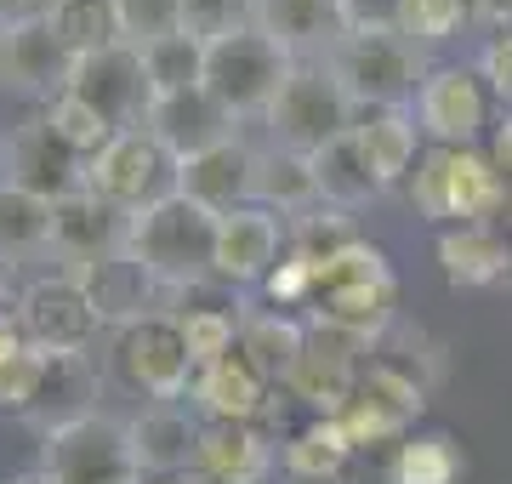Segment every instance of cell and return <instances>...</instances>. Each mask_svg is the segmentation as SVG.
Instances as JSON below:
<instances>
[{
	"label": "cell",
	"instance_id": "obj_33",
	"mask_svg": "<svg viewBox=\"0 0 512 484\" xmlns=\"http://www.w3.org/2000/svg\"><path fill=\"white\" fill-rule=\"evenodd\" d=\"M353 456V439L342 428V416H313L308 428H296L285 439V473L296 484H330Z\"/></svg>",
	"mask_w": 512,
	"mask_h": 484
},
{
	"label": "cell",
	"instance_id": "obj_27",
	"mask_svg": "<svg viewBox=\"0 0 512 484\" xmlns=\"http://www.w3.org/2000/svg\"><path fill=\"white\" fill-rule=\"evenodd\" d=\"M57 245V200L0 177V262L18 268L29 257H46Z\"/></svg>",
	"mask_w": 512,
	"mask_h": 484
},
{
	"label": "cell",
	"instance_id": "obj_40",
	"mask_svg": "<svg viewBox=\"0 0 512 484\" xmlns=\"http://www.w3.org/2000/svg\"><path fill=\"white\" fill-rule=\"evenodd\" d=\"M183 29L205 46H217L239 29H256V0H183Z\"/></svg>",
	"mask_w": 512,
	"mask_h": 484
},
{
	"label": "cell",
	"instance_id": "obj_2",
	"mask_svg": "<svg viewBox=\"0 0 512 484\" xmlns=\"http://www.w3.org/2000/svg\"><path fill=\"white\" fill-rule=\"evenodd\" d=\"M217 228L222 217L211 205L171 194L131 217V257L165 285V297H183V291L217 280Z\"/></svg>",
	"mask_w": 512,
	"mask_h": 484
},
{
	"label": "cell",
	"instance_id": "obj_3",
	"mask_svg": "<svg viewBox=\"0 0 512 484\" xmlns=\"http://www.w3.org/2000/svg\"><path fill=\"white\" fill-rule=\"evenodd\" d=\"M410 200L427 223L439 228H467L490 223L495 211L512 200L507 177L495 171L490 154L478 149H427L410 171Z\"/></svg>",
	"mask_w": 512,
	"mask_h": 484
},
{
	"label": "cell",
	"instance_id": "obj_14",
	"mask_svg": "<svg viewBox=\"0 0 512 484\" xmlns=\"http://www.w3.org/2000/svg\"><path fill=\"white\" fill-rule=\"evenodd\" d=\"M6 177L46 194V200H69V194L86 188V160L40 114V120H23V126L6 131Z\"/></svg>",
	"mask_w": 512,
	"mask_h": 484
},
{
	"label": "cell",
	"instance_id": "obj_34",
	"mask_svg": "<svg viewBox=\"0 0 512 484\" xmlns=\"http://www.w3.org/2000/svg\"><path fill=\"white\" fill-rule=\"evenodd\" d=\"M46 18L52 29L63 35L74 57H92V52H109L120 46V12H114V0H46Z\"/></svg>",
	"mask_w": 512,
	"mask_h": 484
},
{
	"label": "cell",
	"instance_id": "obj_49",
	"mask_svg": "<svg viewBox=\"0 0 512 484\" xmlns=\"http://www.w3.org/2000/svg\"><path fill=\"white\" fill-rule=\"evenodd\" d=\"M490 160H495V171H501V177H507V188H512V120L495 131V154H490Z\"/></svg>",
	"mask_w": 512,
	"mask_h": 484
},
{
	"label": "cell",
	"instance_id": "obj_46",
	"mask_svg": "<svg viewBox=\"0 0 512 484\" xmlns=\"http://www.w3.org/2000/svg\"><path fill=\"white\" fill-rule=\"evenodd\" d=\"M478 75L490 80V92L512 109V35H501V40H490V46H484V57H478Z\"/></svg>",
	"mask_w": 512,
	"mask_h": 484
},
{
	"label": "cell",
	"instance_id": "obj_4",
	"mask_svg": "<svg viewBox=\"0 0 512 484\" xmlns=\"http://www.w3.org/2000/svg\"><path fill=\"white\" fill-rule=\"evenodd\" d=\"M330 75L342 80V92L353 97V109H410L421 92V46L416 40H404L399 29H387V35H342L336 40V52L325 57Z\"/></svg>",
	"mask_w": 512,
	"mask_h": 484
},
{
	"label": "cell",
	"instance_id": "obj_41",
	"mask_svg": "<svg viewBox=\"0 0 512 484\" xmlns=\"http://www.w3.org/2000/svg\"><path fill=\"white\" fill-rule=\"evenodd\" d=\"M114 12H120V35L131 46H154L183 29V0H114Z\"/></svg>",
	"mask_w": 512,
	"mask_h": 484
},
{
	"label": "cell",
	"instance_id": "obj_32",
	"mask_svg": "<svg viewBox=\"0 0 512 484\" xmlns=\"http://www.w3.org/2000/svg\"><path fill=\"white\" fill-rule=\"evenodd\" d=\"M353 131H359V143H365V154H370V171L382 177V188L404 183V177L416 171L421 126H416V114L410 109H376V114H365Z\"/></svg>",
	"mask_w": 512,
	"mask_h": 484
},
{
	"label": "cell",
	"instance_id": "obj_37",
	"mask_svg": "<svg viewBox=\"0 0 512 484\" xmlns=\"http://www.w3.org/2000/svg\"><path fill=\"white\" fill-rule=\"evenodd\" d=\"M137 52H143V69L154 80V97L183 92V86H200L205 80V40H194L188 29L154 40V46H137Z\"/></svg>",
	"mask_w": 512,
	"mask_h": 484
},
{
	"label": "cell",
	"instance_id": "obj_48",
	"mask_svg": "<svg viewBox=\"0 0 512 484\" xmlns=\"http://www.w3.org/2000/svg\"><path fill=\"white\" fill-rule=\"evenodd\" d=\"M40 12H46L40 0H0V29H18V23L40 18Z\"/></svg>",
	"mask_w": 512,
	"mask_h": 484
},
{
	"label": "cell",
	"instance_id": "obj_43",
	"mask_svg": "<svg viewBox=\"0 0 512 484\" xmlns=\"http://www.w3.org/2000/svg\"><path fill=\"white\" fill-rule=\"evenodd\" d=\"M461 18H467V0H404L399 35L416 46H444L461 29Z\"/></svg>",
	"mask_w": 512,
	"mask_h": 484
},
{
	"label": "cell",
	"instance_id": "obj_6",
	"mask_svg": "<svg viewBox=\"0 0 512 484\" xmlns=\"http://www.w3.org/2000/svg\"><path fill=\"white\" fill-rule=\"evenodd\" d=\"M40 473L57 484H143V467L131 450V422L92 410L69 428L40 433Z\"/></svg>",
	"mask_w": 512,
	"mask_h": 484
},
{
	"label": "cell",
	"instance_id": "obj_45",
	"mask_svg": "<svg viewBox=\"0 0 512 484\" xmlns=\"http://www.w3.org/2000/svg\"><path fill=\"white\" fill-rule=\"evenodd\" d=\"M404 0H342V29L348 35H387L399 29Z\"/></svg>",
	"mask_w": 512,
	"mask_h": 484
},
{
	"label": "cell",
	"instance_id": "obj_51",
	"mask_svg": "<svg viewBox=\"0 0 512 484\" xmlns=\"http://www.w3.org/2000/svg\"><path fill=\"white\" fill-rule=\"evenodd\" d=\"M165 484H211V479H200V473L188 467V473H177V479H165Z\"/></svg>",
	"mask_w": 512,
	"mask_h": 484
},
{
	"label": "cell",
	"instance_id": "obj_23",
	"mask_svg": "<svg viewBox=\"0 0 512 484\" xmlns=\"http://www.w3.org/2000/svg\"><path fill=\"white\" fill-rule=\"evenodd\" d=\"M251 177H256V149L228 137V143H217V149H205L177 166V194H188V200L211 205L217 217H228V211L251 205Z\"/></svg>",
	"mask_w": 512,
	"mask_h": 484
},
{
	"label": "cell",
	"instance_id": "obj_18",
	"mask_svg": "<svg viewBox=\"0 0 512 484\" xmlns=\"http://www.w3.org/2000/svg\"><path fill=\"white\" fill-rule=\"evenodd\" d=\"M353 354H359L353 342L313 331L308 348H302V359H296V371L285 376V393L302 399L313 416H342L348 399H353V388H359V359Z\"/></svg>",
	"mask_w": 512,
	"mask_h": 484
},
{
	"label": "cell",
	"instance_id": "obj_15",
	"mask_svg": "<svg viewBox=\"0 0 512 484\" xmlns=\"http://www.w3.org/2000/svg\"><path fill=\"white\" fill-rule=\"evenodd\" d=\"M143 126L154 131L177 160H194V154H205V149H217V143H228V137H239L234 131L239 120L211 97L205 80L200 86H183V92H160Z\"/></svg>",
	"mask_w": 512,
	"mask_h": 484
},
{
	"label": "cell",
	"instance_id": "obj_42",
	"mask_svg": "<svg viewBox=\"0 0 512 484\" xmlns=\"http://www.w3.org/2000/svg\"><path fill=\"white\" fill-rule=\"evenodd\" d=\"M40 376H46V354L23 342L12 359H0V410L6 416H29L35 410V393H40Z\"/></svg>",
	"mask_w": 512,
	"mask_h": 484
},
{
	"label": "cell",
	"instance_id": "obj_24",
	"mask_svg": "<svg viewBox=\"0 0 512 484\" xmlns=\"http://www.w3.org/2000/svg\"><path fill=\"white\" fill-rule=\"evenodd\" d=\"M200 433H205V422H194L183 405H143L131 416L137 467L154 473V479H177V473H188L194 456H200Z\"/></svg>",
	"mask_w": 512,
	"mask_h": 484
},
{
	"label": "cell",
	"instance_id": "obj_30",
	"mask_svg": "<svg viewBox=\"0 0 512 484\" xmlns=\"http://www.w3.org/2000/svg\"><path fill=\"white\" fill-rule=\"evenodd\" d=\"M251 205L279 211V217H302L308 205H319V183H313V154L296 149H256V177H251Z\"/></svg>",
	"mask_w": 512,
	"mask_h": 484
},
{
	"label": "cell",
	"instance_id": "obj_28",
	"mask_svg": "<svg viewBox=\"0 0 512 484\" xmlns=\"http://www.w3.org/2000/svg\"><path fill=\"white\" fill-rule=\"evenodd\" d=\"M439 268L456 291H484V285L507 280L512 245L495 234V223H467L439 234Z\"/></svg>",
	"mask_w": 512,
	"mask_h": 484
},
{
	"label": "cell",
	"instance_id": "obj_5",
	"mask_svg": "<svg viewBox=\"0 0 512 484\" xmlns=\"http://www.w3.org/2000/svg\"><path fill=\"white\" fill-rule=\"evenodd\" d=\"M291 69H296V57L279 40H268L262 29H239V35L205 46V86H211V97L234 120H256V114L268 120L274 97L291 80Z\"/></svg>",
	"mask_w": 512,
	"mask_h": 484
},
{
	"label": "cell",
	"instance_id": "obj_10",
	"mask_svg": "<svg viewBox=\"0 0 512 484\" xmlns=\"http://www.w3.org/2000/svg\"><path fill=\"white\" fill-rule=\"evenodd\" d=\"M18 325H23V342L40 348V354H92L97 331H103L86 285L74 274H46V280L23 285Z\"/></svg>",
	"mask_w": 512,
	"mask_h": 484
},
{
	"label": "cell",
	"instance_id": "obj_44",
	"mask_svg": "<svg viewBox=\"0 0 512 484\" xmlns=\"http://www.w3.org/2000/svg\"><path fill=\"white\" fill-rule=\"evenodd\" d=\"M262 291H268V302L274 308H302V302H313V291H319V268H313L308 257H285L274 262V274L262 280Z\"/></svg>",
	"mask_w": 512,
	"mask_h": 484
},
{
	"label": "cell",
	"instance_id": "obj_50",
	"mask_svg": "<svg viewBox=\"0 0 512 484\" xmlns=\"http://www.w3.org/2000/svg\"><path fill=\"white\" fill-rule=\"evenodd\" d=\"M0 484H57V479H46V473L35 467V473H12V479H0Z\"/></svg>",
	"mask_w": 512,
	"mask_h": 484
},
{
	"label": "cell",
	"instance_id": "obj_8",
	"mask_svg": "<svg viewBox=\"0 0 512 484\" xmlns=\"http://www.w3.org/2000/svg\"><path fill=\"white\" fill-rule=\"evenodd\" d=\"M353 97L342 92V80L330 75V63H296L285 92L274 97L268 109V131H274L279 149L296 154H319L325 143H336L342 131H353Z\"/></svg>",
	"mask_w": 512,
	"mask_h": 484
},
{
	"label": "cell",
	"instance_id": "obj_25",
	"mask_svg": "<svg viewBox=\"0 0 512 484\" xmlns=\"http://www.w3.org/2000/svg\"><path fill=\"white\" fill-rule=\"evenodd\" d=\"M274 467V445L256 422H205L194 473L211 484H262Z\"/></svg>",
	"mask_w": 512,
	"mask_h": 484
},
{
	"label": "cell",
	"instance_id": "obj_19",
	"mask_svg": "<svg viewBox=\"0 0 512 484\" xmlns=\"http://www.w3.org/2000/svg\"><path fill=\"white\" fill-rule=\"evenodd\" d=\"M74 63L80 57L63 46V35L52 29V18L40 12V18L18 23V29H6V86H18V92H35V97H63L74 80Z\"/></svg>",
	"mask_w": 512,
	"mask_h": 484
},
{
	"label": "cell",
	"instance_id": "obj_31",
	"mask_svg": "<svg viewBox=\"0 0 512 484\" xmlns=\"http://www.w3.org/2000/svg\"><path fill=\"white\" fill-rule=\"evenodd\" d=\"M308 336L313 331L302 325V319H291L285 308L245 314V325H239V354L251 359L274 388H285V376L296 371V359H302V348H308Z\"/></svg>",
	"mask_w": 512,
	"mask_h": 484
},
{
	"label": "cell",
	"instance_id": "obj_11",
	"mask_svg": "<svg viewBox=\"0 0 512 484\" xmlns=\"http://www.w3.org/2000/svg\"><path fill=\"white\" fill-rule=\"evenodd\" d=\"M421 410H427V388L404 365L376 359L370 371H359V388H353L348 410H342V428H348L353 450L359 445H404Z\"/></svg>",
	"mask_w": 512,
	"mask_h": 484
},
{
	"label": "cell",
	"instance_id": "obj_52",
	"mask_svg": "<svg viewBox=\"0 0 512 484\" xmlns=\"http://www.w3.org/2000/svg\"><path fill=\"white\" fill-rule=\"evenodd\" d=\"M0 80H6V29H0Z\"/></svg>",
	"mask_w": 512,
	"mask_h": 484
},
{
	"label": "cell",
	"instance_id": "obj_47",
	"mask_svg": "<svg viewBox=\"0 0 512 484\" xmlns=\"http://www.w3.org/2000/svg\"><path fill=\"white\" fill-rule=\"evenodd\" d=\"M23 348V325H18V308L0 302V359H12Z\"/></svg>",
	"mask_w": 512,
	"mask_h": 484
},
{
	"label": "cell",
	"instance_id": "obj_21",
	"mask_svg": "<svg viewBox=\"0 0 512 484\" xmlns=\"http://www.w3.org/2000/svg\"><path fill=\"white\" fill-rule=\"evenodd\" d=\"M256 29L279 40L296 63H325L336 52L342 29V0H256Z\"/></svg>",
	"mask_w": 512,
	"mask_h": 484
},
{
	"label": "cell",
	"instance_id": "obj_29",
	"mask_svg": "<svg viewBox=\"0 0 512 484\" xmlns=\"http://www.w3.org/2000/svg\"><path fill=\"white\" fill-rule=\"evenodd\" d=\"M313 183H319V205H336V211H365L382 194V177L370 171L359 131H342L336 143L313 154Z\"/></svg>",
	"mask_w": 512,
	"mask_h": 484
},
{
	"label": "cell",
	"instance_id": "obj_16",
	"mask_svg": "<svg viewBox=\"0 0 512 484\" xmlns=\"http://www.w3.org/2000/svg\"><path fill=\"white\" fill-rule=\"evenodd\" d=\"M126 245H131V211L97 200L92 188H80V194H69V200H57V245L52 251L69 262V274H80V268L114 257V251H126Z\"/></svg>",
	"mask_w": 512,
	"mask_h": 484
},
{
	"label": "cell",
	"instance_id": "obj_35",
	"mask_svg": "<svg viewBox=\"0 0 512 484\" xmlns=\"http://www.w3.org/2000/svg\"><path fill=\"white\" fill-rule=\"evenodd\" d=\"M461 479V450L450 433H410L393 450L387 484H456Z\"/></svg>",
	"mask_w": 512,
	"mask_h": 484
},
{
	"label": "cell",
	"instance_id": "obj_20",
	"mask_svg": "<svg viewBox=\"0 0 512 484\" xmlns=\"http://www.w3.org/2000/svg\"><path fill=\"white\" fill-rule=\"evenodd\" d=\"M74 280L86 285L97 319H103V325H120V331L137 325V319H148V314H160L154 302L165 297V285L131 257V245L126 251H114V257H103V262H92V268H80Z\"/></svg>",
	"mask_w": 512,
	"mask_h": 484
},
{
	"label": "cell",
	"instance_id": "obj_38",
	"mask_svg": "<svg viewBox=\"0 0 512 484\" xmlns=\"http://www.w3.org/2000/svg\"><path fill=\"white\" fill-rule=\"evenodd\" d=\"M177 325H183V336H188L194 365H217V359H228L239 348L245 314H239V308H222V302H194V308L177 314Z\"/></svg>",
	"mask_w": 512,
	"mask_h": 484
},
{
	"label": "cell",
	"instance_id": "obj_12",
	"mask_svg": "<svg viewBox=\"0 0 512 484\" xmlns=\"http://www.w3.org/2000/svg\"><path fill=\"white\" fill-rule=\"evenodd\" d=\"M69 92L80 97L86 109L103 114L114 131H137L148 120V109H154V80H148L143 52H137L131 40H120V46H109V52L80 57Z\"/></svg>",
	"mask_w": 512,
	"mask_h": 484
},
{
	"label": "cell",
	"instance_id": "obj_22",
	"mask_svg": "<svg viewBox=\"0 0 512 484\" xmlns=\"http://www.w3.org/2000/svg\"><path fill=\"white\" fill-rule=\"evenodd\" d=\"M188 399L200 405L205 422H262V410L274 405V382L234 348V354L217 359V365H200Z\"/></svg>",
	"mask_w": 512,
	"mask_h": 484
},
{
	"label": "cell",
	"instance_id": "obj_26",
	"mask_svg": "<svg viewBox=\"0 0 512 484\" xmlns=\"http://www.w3.org/2000/svg\"><path fill=\"white\" fill-rule=\"evenodd\" d=\"M97 382L103 371L92 365V354H46V376H40V393H35V410L23 416L29 428L40 433H57L92 416L97 410Z\"/></svg>",
	"mask_w": 512,
	"mask_h": 484
},
{
	"label": "cell",
	"instance_id": "obj_36",
	"mask_svg": "<svg viewBox=\"0 0 512 484\" xmlns=\"http://www.w3.org/2000/svg\"><path fill=\"white\" fill-rule=\"evenodd\" d=\"M359 240L353 234V211H336V205H308L302 217L285 223V251L291 257H308L313 268H325L336 251H348Z\"/></svg>",
	"mask_w": 512,
	"mask_h": 484
},
{
	"label": "cell",
	"instance_id": "obj_9",
	"mask_svg": "<svg viewBox=\"0 0 512 484\" xmlns=\"http://www.w3.org/2000/svg\"><path fill=\"white\" fill-rule=\"evenodd\" d=\"M114 371L131 393H143L148 405H177L188 388H194V354H188V336L177 325V314H148L137 325L120 331L114 342Z\"/></svg>",
	"mask_w": 512,
	"mask_h": 484
},
{
	"label": "cell",
	"instance_id": "obj_13",
	"mask_svg": "<svg viewBox=\"0 0 512 484\" xmlns=\"http://www.w3.org/2000/svg\"><path fill=\"white\" fill-rule=\"evenodd\" d=\"M416 126L433 149H478L490 126V92L478 69H427L416 92Z\"/></svg>",
	"mask_w": 512,
	"mask_h": 484
},
{
	"label": "cell",
	"instance_id": "obj_1",
	"mask_svg": "<svg viewBox=\"0 0 512 484\" xmlns=\"http://www.w3.org/2000/svg\"><path fill=\"white\" fill-rule=\"evenodd\" d=\"M393 308H399V274H393L387 251L370 240H353L348 251H336L319 268V291L308 302V325L325 336H342L353 348H370V342L387 336Z\"/></svg>",
	"mask_w": 512,
	"mask_h": 484
},
{
	"label": "cell",
	"instance_id": "obj_39",
	"mask_svg": "<svg viewBox=\"0 0 512 484\" xmlns=\"http://www.w3.org/2000/svg\"><path fill=\"white\" fill-rule=\"evenodd\" d=\"M46 126H52L57 137H63V143L80 154V160H92V154L114 137L109 120H103L97 109H86V103H80L74 92H63V97H52V103H46Z\"/></svg>",
	"mask_w": 512,
	"mask_h": 484
},
{
	"label": "cell",
	"instance_id": "obj_7",
	"mask_svg": "<svg viewBox=\"0 0 512 484\" xmlns=\"http://www.w3.org/2000/svg\"><path fill=\"white\" fill-rule=\"evenodd\" d=\"M177 154L165 149L160 137L148 126L137 131H114L109 143L86 160V188H92L97 200L120 205V211H148V205H160L177 194Z\"/></svg>",
	"mask_w": 512,
	"mask_h": 484
},
{
	"label": "cell",
	"instance_id": "obj_17",
	"mask_svg": "<svg viewBox=\"0 0 512 484\" xmlns=\"http://www.w3.org/2000/svg\"><path fill=\"white\" fill-rule=\"evenodd\" d=\"M285 257V223L262 205L228 211L217 228V280L222 285H262Z\"/></svg>",
	"mask_w": 512,
	"mask_h": 484
}]
</instances>
